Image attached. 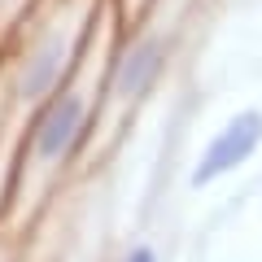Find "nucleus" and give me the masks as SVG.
I'll return each mask as SVG.
<instances>
[{
	"mask_svg": "<svg viewBox=\"0 0 262 262\" xmlns=\"http://www.w3.org/2000/svg\"><path fill=\"white\" fill-rule=\"evenodd\" d=\"M258 127H262V118L258 114H241V118L232 122V127L223 131V136H219L214 144H210V153H206V162H201V166H196V184H201V179H214L219 170H227V166H236V162L245 158V153L253 149V144H258Z\"/></svg>",
	"mask_w": 262,
	"mask_h": 262,
	"instance_id": "1",
	"label": "nucleus"
},
{
	"mask_svg": "<svg viewBox=\"0 0 262 262\" xmlns=\"http://www.w3.org/2000/svg\"><path fill=\"white\" fill-rule=\"evenodd\" d=\"M79 114H83V105L75 96H66V101H57L48 110V118L39 122V136H35L39 158H57V153L70 149V140H75V131H79Z\"/></svg>",
	"mask_w": 262,
	"mask_h": 262,
	"instance_id": "2",
	"label": "nucleus"
},
{
	"mask_svg": "<svg viewBox=\"0 0 262 262\" xmlns=\"http://www.w3.org/2000/svg\"><path fill=\"white\" fill-rule=\"evenodd\" d=\"M158 44H144L140 53L131 57L127 66H122V75H118V92L122 96H136V92H144V83H149L153 75H158Z\"/></svg>",
	"mask_w": 262,
	"mask_h": 262,
	"instance_id": "3",
	"label": "nucleus"
},
{
	"mask_svg": "<svg viewBox=\"0 0 262 262\" xmlns=\"http://www.w3.org/2000/svg\"><path fill=\"white\" fill-rule=\"evenodd\" d=\"M57 57H61V48H57V44H48L44 53L35 57V66H31V75L22 79V92H27V96H35L39 88H48V79H53V75H57V66H61Z\"/></svg>",
	"mask_w": 262,
	"mask_h": 262,
	"instance_id": "4",
	"label": "nucleus"
},
{
	"mask_svg": "<svg viewBox=\"0 0 262 262\" xmlns=\"http://www.w3.org/2000/svg\"><path fill=\"white\" fill-rule=\"evenodd\" d=\"M131 262H153V253L149 249H136V253H131Z\"/></svg>",
	"mask_w": 262,
	"mask_h": 262,
	"instance_id": "5",
	"label": "nucleus"
}]
</instances>
